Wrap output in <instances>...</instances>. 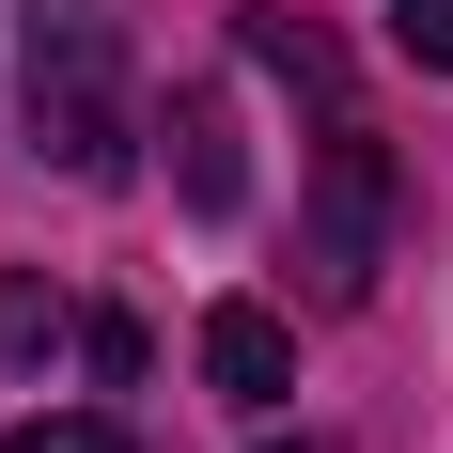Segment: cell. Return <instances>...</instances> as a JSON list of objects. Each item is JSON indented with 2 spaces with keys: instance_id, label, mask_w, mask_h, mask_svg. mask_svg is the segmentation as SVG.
I'll use <instances>...</instances> for the list:
<instances>
[{
  "instance_id": "6",
  "label": "cell",
  "mask_w": 453,
  "mask_h": 453,
  "mask_svg": "<svg viewBox=\"0 0 453 453\" xmlns=\"http://www.w3.org/2000/svg\"><path fill=\"white\" fill-rule=\"evenodd\" d=\"M234 47H250L266 79H297V94H313V110H360V94H344V47H328L313 16H234Z\"/></svg>"
},
{
  "instance_id": "2",
  "label": "cell",
  "mask_w": 453,
  "mask_h": 453,
  "mask_svg": "<svg viewBox=\"0 0 453 453\" xmlns=\"http://www.w3.org/2000/svg\"><path fill=\"white\" fill-rule=\"evenodd\" d=\"M375 266H391V141L360 110H328V173H313V234H297V281L328 313H360Z\"/></svg>"
},
{
  "instance_id": "7",
  "label": "cell",
  "mask_w": 453,
  "mask_h": 453,
  "mask_svg": "<svg viewBox=\"0 0 453 453\" xmlns=\"http://www.w3.org/2000/svg\"><path fill=\"white\" fill-rule=\"evenodd\" d=\"M0 453H141V438H126V422H94V407H47V422H16Z\"/></svg>"
},
{
  "instance_id": "8",
  "label": "cell",
  "mask_w": 453,
  "mask_h": 453,
  "mask_svg": "<svg viewBox=\"0 0 453 453\" xmlns=\"http://www.w3.org/2000/svg\"><path fill=\"white\" fill-rule=\"evenodd\" d=\"M391 47H407L422 79H453V0H391Z\"/></svg>"
},
{
  "instance_id": "4",
  "label": "cell",
  "mask_w": 453,
  "mask_h": 453,
  "mask_svg": "<svg viewBox=\"0 0 453 453\" xmlns=\"http://www.w3.org/2000/svg\"><path fill=\"white\" fill-rule=\"evenodd\" d=\"M173 203H188V219H234V203H250V157H234V94H173Z\"/></svg>"
},
{
  "instance_id": "5",
  "label": "cell",
  "mask_w": 453,
  "mask_h": 453,
  "mask_svg": "<svg viewBox=\"0 0 453 453\" xmlns=\"http://www.w3.org/2000/svg\"><path fill=\"white\" fill-rule=\"evenodd\" d=\"M79 297H63V281H47V266H16V281H0V360H16V375H47V360H63V344H79Z\"/></svg>"
},
{
  "instance_id": "1",
  "label": "cell",
  "mask_w": 453,
  "mask_h": 453,
  "mask_svg": "<svg viewBox=\"0 0 453 453\" xmlns=\"http://www.w3.org/2000/svg\"><path fill=\"white\" fill-rule=\"evenodd\" d=\"M16 110H32L47 173H79V188L126 173V32H110V0H32L16 16Z\"/></svg>"
},
{
  "instance_id": "3",
  "label": "cell",
  "mask_w": 453,
  "mask_h": 453,
  "mask_svg": "<svg viewBox=\"0 0 453 453\" xmlns=\"http://www.w3.org/2000/svg\"><path fill=\"white\" fill-rule=\"evenodd\" d=\"M203 375H219V407H281V391H297V328H281L266 297H219V313H203Z\"/></svg>"
}]
</instances>
